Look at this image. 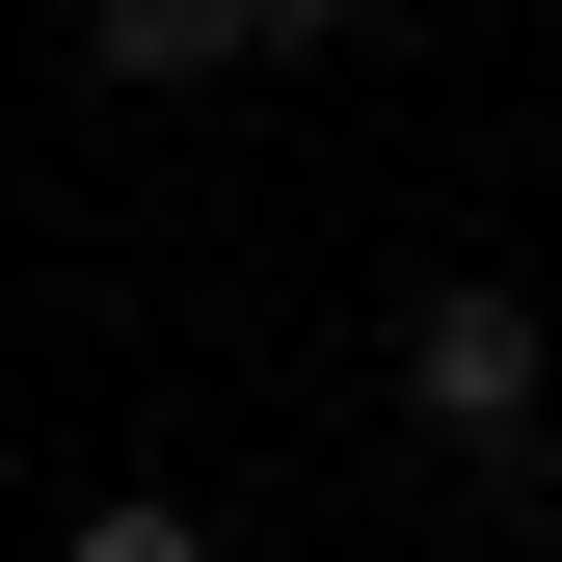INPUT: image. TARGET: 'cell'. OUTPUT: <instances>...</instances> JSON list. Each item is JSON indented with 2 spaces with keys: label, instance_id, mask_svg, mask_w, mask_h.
Here are the masks:
<instances>
[{
  "label": "cell",
  "instance_id": "7a4b0ae2",
  "mask_svg": "<svg viewBox=\"0 0 562 562\" xmlns=\"http://www.w3.org/2000/svg\"><path fill=\"white\" fill-rule=\"evenodd\" d=\"M81 54H108L134 108H161V81H241V0H81Z\"/></svg>",
  "mask_w": 562,
  "mask_h": 562
},
{
  "label": "cell",
  "instance_id": "3957f363",
  "mask_svg": "<svg viewBox=\"0 0 562 562\" xmlns=\"http://www.w3.org/2000/svg\"><path fill=\"white\" fill-rule=\"evenodd\" d=\"M54 562H215V509H161V482H108V509L54 536Z\"/></svg>",
  "mask_w": 562,
  "mask_h": 562
},
{
  "label": "cell",
  "instance_id": "277c9868",
  "mask_svg": "<svg viewBox=\"0 0 562 562\" xmlns=\"http://www.w3.org/2000/svg\"><path fill=\"white\" fill-rule=\"evenodd\" d=\"M509 562H562V536H509Z\"/></svg>",
  "mask_w": 562,
  "mask_h": 562
},
{
  "label": "cell",
  "instance_id": "6da1fadb",
  "mask_svg": "<svg viewBox=\"0 0 562 562\" xmlns=\"http://www.w3.org/2000/svg\"><path fill=\"white\" fill-rule=\"evenodd\" d=\"M536 402H562V322L509 268H429V295H402V429L429 456H536Z\"/></svg>",
  "mask_w": 562,
  "mask_h": 562
}]
</instances>
